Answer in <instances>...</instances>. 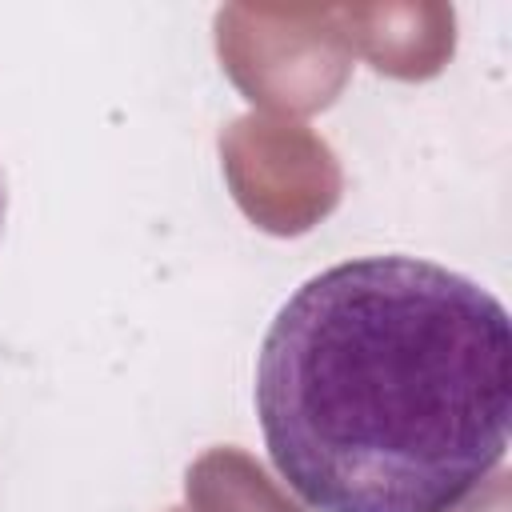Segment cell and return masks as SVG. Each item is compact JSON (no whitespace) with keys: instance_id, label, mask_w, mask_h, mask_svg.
Instances as JSON below:
<instances>
[{"instance_id":"6da1fadb","label":"cell","mask_w":512,"mask_h":512,"mask_svg":"<svg viewBox=\"0 0 512 512\" xmlns=\"http://www.w3.org/2000/svg\"><path fill=\"white\" fill-rule=\"evenodd\" d=\"M252 400L312 512H452L508 448L512 320L436 260H340L276 308Z\"/></svg>"},{"instance_id":"7a4b0ae2","label":"cell","mask_w":512,"mask_h":512,"mask_svg":"<svg viewBox=\"0 0 512 512\" xmlns=\"http://www.w3.org/2000/svg\"><path fill=\"white\" fill-rule=\"evenodd\" d=\"M4 224H8V176L0 164V236H4Z\"/></svg>"}]
</instances>
